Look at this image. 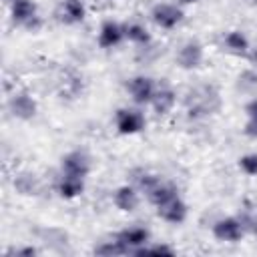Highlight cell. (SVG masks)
Segmentation results:
<instances>
[{"mask_svg": "<svg viewBox=\"0 0 257 257\" xmlns=\"http://www.w3.org/2000/svg\"><path fill=\"white\" fill-rule=\"evenodd\" d=\"M8 4H10V18L16 26L32 32L40 28L38 6L34 0H8Z\"/></svg>", "mask_w": 257, "mask_h": 257, "instance_id": "obj_1", "label": "cell"}, {"mask_svg": "<svg viewBox=\"0 0 257 257\" xmlns=\"http://www.w3.org/2000/svg\"><path fill=\"white\" fill-rule=\"evenodd\" d=\"M183 16H185L183 8L177 6V4H171V2H159V4H155L153 10H151L153 22H155L159 28H163V30H173V28H177V26L183 22Z\"/></svg>", "mask_w": 257, "mask_h": 257, "instance_id": "obj_2", "label": "cell"}, {"mask_svg": "<svg viewBox=\"0 0 257 257\" xmlns=\"http://www.w3.org/2000/svg\"><path fill=\"white\" fill-rule=\"evenodd\" d=\"M88 173H90V157H88L84 151L76 149V151L66 153V155L60 159V175L86 179Z\"/></svg>", "mask_w": 257, "mask_h": 257, "instance_id": "obj_3", "label": "cell"}, {"mask_svg": "<svg viewBox=\"0 0 257 257\" xmlns=\"http://www.w3.org/2000/svg\"><path fill=\"white\" fill-rule=\"evenodd\" d=\"M126 90L133 98V102L137 104H151L155 92H157V84L151 76L147 74H137L133 78L126 80Z\"/></svg>", "mask_w": 257, "mask_h": 257, "instance_id": "obj_4", "label": "cell"}, {"mask_svg": "<svg viewBox=\"0 0 257 257\" xmlns=\"http://www.w3.org/2000/svg\"><path fill=\"white\" fill-rule=\"evenodd\" d=\"M114 239L128 251V253H137L141 247L149 245L151 241V233L147 227H141V225H133V227H124L122 231H118L114 235Z\"/></svg>", "mask_w": 257, "mask_h": 257, "instance_id": "obj_5", "label": "cell"}, {"mask_svg": "<svg viewBox=\"0 0 257 257\" xmlns=\"http://www.w3.org/2000/svg\"><path fill=\"white\" fill-rule=\"evenodd\" d=\"M114 124L120 135H137L145 128V114L137 108H118L114 114Z\"/></svg>", "mask_w": 257, "mask_h": 257, "instance_id": "obj_6", "label": "cell"}, {"mask_svg": "<svg viewBox=\"0 0 257 257\" xmlns=\"http://www.w3.org/2000/svg\"><path fill=\"white\" fill-rule=\"evenodd\" d=\"M213 235L217 241H223V243H237L243 239L245 235V229H243V223L239 217H223L219 221H215L213 225Z\"/></svg>", "mask_w": 257, "mask_h": 257, "instance_id": "obj_7", "label": "cell"}, {"mask_svg": "<svg viewBox=\"0 0 257 257\" xmlns=\"http://www.w3.org/2000/svg\"><path fill=\"white\" fill-rule=\"evenodd\" d=\"M155 209H157V215H159L163 221L171 223V225H181V223L187 219V213H189L187 203L181 199V195H175V197L167 199L165 203L157 205Z\"/></svg>", "mask_w": 257, "mask_h": 257, "instance_id": "obj_8", "label": "cell"}, {"mask_svg": "<svg viewBox=\"0 0 257 257\" xmlns=\"http://www.w3.org/2000/svg\"><path fill=\"white\" fill-rule=\"evenodd\" d=\"M8 110L18 120H30L36 116L38 102L28 92H16L8 98Z\"/></svg>", "mask_w": 257, "mask_h": 257, "instance_id": "obj_9", "label": "cell"}, {"mask_svg": "<svg viewBox=\"0 0 257 257\" xmlns=\"http://www.w3.org/2000/svg\"><path fill=\"white\" fill-rule=\"evenodd\" d=\"M203 58H205V52H203V44L199 40H187L177 52V64L185 70L199 68Z\"/></svg>", "mask_w": 257, "mask_h": 257, "instance_id": "obj_10", "label": "cell"}, {"mask_svg": "<svg viewBox=\"0 0 257 257\" xmlns=\"http://www.w3.org/2000/svg\"><path fill=\"white\" fill-rule=\"evenodd\" d=\"M126 38L124 34V26L114 22V20H104L100 24V30H98V46L108 50V48H114L118 46L122 40Z\"/></svg>", "mask_w": 257, "mask_h": 257, "instance_id": "obj_11", "label": "cell"}, {"mask_svg": "<svg viewBox=\"0 0 257 257\" xmlns=\"http://www.w3.org/2000/svg\"><path fill=\"white\" fill-rule=\"evenodd\" d=\"M112 203L122 213H133L139 207V189L133 185H120L112 193Z\"/></svg>", "mask_w": 257, "mask_h": 257, "instance_id": "obj_12", "label": "cell"}, {"mask_svg": "<svg viewBox=\"0 0 257 257\" xmlns=\"http://www.w3.org/2000/svg\"><path fill=\"white\" fill-rule=\"evenodd\" d=\"M58 18L64 24H80L86 18V6L82 0H62Z\"/></svg>", "mask_w": 257, "mask_h": 257, "instance_id": "obj_13", "label": "cell"}, {"mask_svg": "<svg viewBox=\"0 0 257 257\" xmlns=\"http://www.w3.org/2000/svg\"><path fill=\"white\" fill-rule=\"evenodd\" d=\"M175 102H177L175 90L169 88V86H161V88H157V92H155V96L151 100V106L159 116H163V114H169L173 110Z\"/></svg>", "mask_w": 257, "mask_h": 257, "instance_id": "obj_14", "label": "cell"}, {"mask_svg": "<svg viewBox=\"0 0 257 257\" xmlns=\"http://www.w3.org/2000/svg\"><path fill=\"white\" fill-rule=\"evenodd\" d=\"M56 193L62 199H76L84 193V179L60 175V179L56 181Z\"/></svg>", "mask_w": 257, "mask_h": 257, "instance_id": "obj_15", "label": "cell"}, {"mask_svg": "<svg viewBox=\"0 0 257 257\" xmlns=\"http://www.w3.org/2000/svg\"><path fill=\"white\" fill-rule=\"evenodd\" d=\"M223 44L231 54H237V56H245L249 52V38L241 30H229L223 36Z\"/></svg>", "mask_w": 257, "mask_h": 257, "instance_id": "obj_16", "label": "cell"}, {"mask_svg": "<svg viewBox=\"0 0 257 257\" xmlns=\"http://www.w3.org/2000/svg\"><path fill=\"white\" fill-rule=\"evenodd\" d=\"M124 34H126V38H128L133 44H139V46H147V44L151 42V32H149L143 24H139V22L126 24V26H124Z\"/></svg>", "mask_w": 257, "mask_h": 257, "instance_id": "obj_17", "label": "cell"}, {"mask_svg": "<svg viewBox=\"0 0 257 257\" xmlns=\"http://www.w3.org/2000/svg\"><path fill=\"white\" fill-rule=\"evenodd\" d=\"M94 253H96V255H106V257H110V255H126L128 251H126L116 239H112V241H104V243L96 245V247H94Z\"/></svg>", "mask_w": 257, "mask_h": 257, "instance_id": "obj_18", "label": "cell"}, {"mask_svg": "<svg viewBox=\"0 0 257 257\" xmlns=\"http://www.w3.org/2000/svg\"><path fill=\"white\" fill-rule=\"evenodd\" d=\"M239 169L249 177H257V153L243 155L239 159Z\"/></svg>", "mask_w": 257, "mask_h": 257, "instance_id": "obj_19", "label": "cell"}, {"mask_svg": "<svg viewBox=\"0 0 257 257\" xmlns=\"http://www.w3.org/2000/svg\"><path fill=\"white\" fill-rule=\"evenodd\" d=\"M145 253H155V255H175V249L165 245V243H157V245H145L141 247L135 255H145Z\"/></svg>", "mask_w": 257, "mask_h": 257, "instance_id": "obj_20", "label": "cell"}, {"mask_svg": "<svg viewBox=\"0 0 257 257\" xmlns=\"http://www.w3.org/2000/svg\"><path fill=\"white\" fill-rule=\"evenodd\" d=\"M245 112H247L249 120H257V98H253L245 104Z\"/></svg>", "mask_w": 257, "mask_h": 257, "instance_id": "obj_21", "label": "cell"}, {"mask_svg": "<svg viewBox=\"0 0 257 257\" xmlns=\"http://www.w3.org/2000/svg\"><path fill=\"white\" fill-rule=\"evenodd\" d=\"M38 251L34 249V247H20V249H12L10 251V255H18V257H24V255H28V257H32V255H36Z\"/></svg>", "mask_w": 257, "mask_h": 257, "instance_id": "obj_22", "label": "cell"}, {"mask_svg": "<svg viewBox=\"0 0 257 257\" xmlns=\"http://www.w3.org/2000/svg\"><path fill=\"white\" fill-rule=\"evenodd\" d=\"M245 133H247L249 137H257V120H249V122L245 124Z\"/></svg>", "mask_w": 257, "mask_h": 257, "instance_id": "obj_23", "label": "cell"}, {"mask_svg": "<svg viewBox=\"0 0 257 257\" xmlns=\"http://www.w3.org/2000/svg\"><path fill=\"white\" fill-rule=\"evenodd\" d=\"M199 0H179V4H183V6H187V4H197Z\"/></svg>", "mask_w": 257, "mask_h": 257, "instance_id": "obj_24", "label": "cell"}]
</instances>
